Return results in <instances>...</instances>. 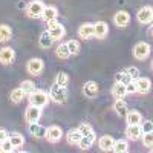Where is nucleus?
I'll return each instance as SVG.
<instances>
[{
  "label": "nucleus",
  "instance_id": "obj_30",
  "mask_svg": "<svg viewBox=\"0 0 153 153\" xmlns=\"http://www.w3.org/2000/svg\"><path fill=\"white\" fill-rule=\"evenodd\" d=\"M55 52H57V57L61 58V60H66L71 57V52H69V49H68V45L66 43H60L55 49Z\"/></svg>",
  "mask_w": 153,
  "mask_h": 153
},
{
  "label": "nucleus",
  "instance_id": "obj_36",
  "mask_svg": "<svg viewBox=\"0 0 153 153\" xmlns=\"http://www.w3.org/2000/svg\"><path fill=\"white\" fill-rule=\"evenodd\" d=\"M127 74H129V76H130V80L132 81H135L136 78H139V69L138 68H135V66H130V68H127V71H126Z\"/></svg>",
  "mask_w": 153,
  "mask_h": 153
},
{
  "label": "nucleus",
  "instance_id": "obj_23",
  "mask_svg": "<svg viewBox=\"0 0 153 153\" xmlns=\"http://www.w3.org/2000/svg\"><path fill=\"white\" fill-rule=\"evenodd\" d=\"M112 152H115V153L129 152V143H127L126 139H115V143L112 146Z\"/></svg>",
  "mask_w": 153,
  "mask_h": 153
},
{
  "label": "nucleus",
  "instance_id": "obj_11",
  "mask_svg": "<svg viewBox=\"0 0 153 153\" xmlns=\"http://www.w3.org/2000/svg\"><path fill=\"white\" fill-rule=\"evenodd\" d=\"M16 60V51L12 48H3L0 49V63L2 65H11L12 61Z\"/></svg>",
  "mask_w": 153,
  "mask_h": 153
},
{
  "label": "nucleus",
  "instance_id": "obj_38",
  "mask_svg": "<svg viewBox=\"0 0 153 153\" xmlns=\"http://www.w3.org/2000/svg\"><path fill=\"white\" fill-rule=\"evenodd\" d=\"M141 132L143 133H150L152 130H153V123L150 121V120H147V121H141Z\"/></svg>",
  "mask_w": 153,
  "mask_h": 153
},
{
  "label": "nucleus",
  "instance_id": "obj_17",
  "mask_svg": "<svg viewBox=\"0 0 153 153\" xmlns=\"http://www.w3.org/2000/svg\"><path fill=\"white\" fill-rule=\"evenodd\" d=\"M78 35L83 40H91V38H94V23H83L78 28Z\"/></svg>",
  "mask_w": 153,
  "mask_h": 153
},
{
  "label": "nucleus",
  "instance_id": "obj_28",
  "mask_svg": "<svg viewBox=\"0 0 153 153\" xmlns=\"http://www.w3.org/2000/svg\"><path fill=\"white\" fill-rule=\"evenodd\" d=\"M9 141H11V144H12V147H14V149H19V147H22L25 144V138H23L22 133L14 132V133L9 135Z\"/></svg>",
  "mask_w": 153,
  "mask_h": 153
},
{
  "label": "nucleus",
  "instance_id": "obj_15",
  "mask_svg": "<svg viewBox=\"0 0 153 153\" xmlns=\"http://www.w3.org/2000/svg\"><path fill=\"white\" fill-rule=\"evenodd\" d=\"M109 32V26H107V23L106 22H97L94 23V37L95 38H104Z\"/></svg>",
  "mask_w": 153,
  "mask_h": 153
},
{
  "label": "nucleus",
  "instance_id": "obj_41",
  "mask_svg": "<svg viewBox=\"0 0 153 153\" xmlns=\"http://www.w3.org/2000/svg\"><path fill=\"white\" fill-rule=\"evenodd\" d=\"M9 138V133L6 132V129H2V127H0V144H2L5 139H8Z\"/></svg>",
  "mask_w": 153,
  "mask_h": 153
},
{
  "label": "nucleus",
  "instance_id": "obj_1",
  "mask_svg": "<svg viewBox=\"0 0 153 153\" xmlns=\"http://www.w3.org/2000/svg\"><path fill=\"white\" fill-rule=\"evenodd\" d=\"M49 98L54 101V103H65L68 98V89L66 86H58L54 84L49 91Z\"/></svg>",
  "mask_w": 153,
  "mask_h": 153
},
{
  "label": "nucleus",
  "instance_id": "obj_7",
  "mask_svg": "<svg viewBox=\"0 0 153 153\" xmlns=\"http://www.w3.org/2000/svg\"><path fill=\"white\" fill-rule=\"evenodd\" d=\"M40 118H42V107L29 104L26 107V110H25V120H26V123H37Z\"/></svg>",
  "mask_w": 153,
  "mask_h": 153
},
{
  "label": "nucleus",
  "instance_id": "obj_14",
  "mask_svg": "<svg viewBox=\"0 0 153 153\" xmlns=\"http://www.w3.org/2000/svg\"><path fill=\"white\" fill-rule=\"evenodd\" d=\"M95 139H97V135H95V132L92 130L89 135L81 136V139L78 141V144H76V146H78L81 150H89V149L92 147V144L95 143Z\"/></svg>",
  "mask_w": 153,
  "mask_h": 153
},
{
  "label": "nucleus",
  "instance_id": "obj_2",
  "mask_svg": "<svg viewBox=\"0 0 153 153\" xmlns=\"http://www.w3.org/2000/svg\"><path fill=\"white\" fill-rule=\"evenodd\" d=\"M45 9V3L42 0H32L26 6V16L29 19H40Z\"/></svg>",
  "mask_w": 153,
  "mask_h": 153
},
{
  "label": "nucleus",
  "instance_id": "obj_26",
  "mask_svg": "<svg viewBox=\"0 0 153 153\" xmlns=\"http://www.w3.org/2000/svg\"><path fill=\"white\" fill-rule=\"evenodd\" d=\"M81 133H80V130L78 129H72V130H69L68 132V135H66V139H68V143L71 144V146H75V144H78V141L81 139Z\"/></svg>",
  "mask_w": 153,
  "mask_h": 153
},
{
  "label": "nucleus",
  "instance_id": "obj_8",
  "mask_svg": "<svg viewBox=\"0 0 153 153\" xmlns=\"http://www.w3.org/2000/svg\"><path fill=\"white\" fill-rule=\"evenodd\" d=\"M153 19V9L152 6H143L141 9L138 11L136 14V20L141 23V25H149Z\"/></svg>",
  "mask_w": 153,
  "mask_h": 153
},
{
  "label": "nucleus",
  "instance_id": "obj_25",
  "mask_svg": "<svg viewBox=\"0 0 153 153\" xmlns=\"http://www.w3.org/2000/svg\"><path fill=\"white\" fill-rule=\"evenodd\" d=\"M12 37V29L8 25H0V43H6Z\"/></svg>",
  "mask_w": 153,
  "mask_h": 153
},
{
  "label": "nucleus",
  "instance_id": "obj_13",
  "mask_svg": "<svg viewBox=\"0 0 153 153\" xmlns=\"http://www.w3.org/2000/svg\"><path fill=\"white\" fill-rule=\"evenodd\" d=\"M100 92V87L95 81H86L83 86V94L86 98H95Z\"/></svg>",
  "mask_w": 153,
  "mask_h": 153
},
{
  "label": "nucleus",
  "instance_id": "obj_31",
  "mask_svg": "<svg viewBox=\"0 0 153 153\" xmlns=\"http://www.w3.org/2000/svg\"><path fill=\"white\" fill-rule=\"evenodd\" d=\"M20 89H22V91L26 94V95H29V94H32V92L35 91V83L31 81V80H25V81L20 83Z\"/></svg>",
  "mask_w": 153,
  "mask_h": 153
},
{
  "label": "nucleus",
  "instance_id": "obj_4",
  "mask_svg": "<svg viewBox=\"0 0 153 153\" xmlns=\"http://www.w3.org/2000/svg\"><path fill=\"white\" fill-rule=\"evenodd\" d=\"M61 136H63V130H61V127L57 126V124L49 126L46 129V133H45V138L48 139L49 143H52V144H57L61 139Z\"/></svg>",
  "mask_w": 153,
  "mask_h": 153
},
{
  "label": "nucleus",
  "instance_id": "obj_12",
  "mask_svg": "<svg viewBox=\"0 0 153 153\" xmlns=\"http://www.w3.org/2000/svg\"><path fill=\"white\" fill-rule=\"evenodd\" d=\"M129 22H130V14H129L127 11H118L117 14L113 16V23L117 25L118 28L127 26V25H129Z\"/></svg>",
  "mask_w": 153,
  "mask_h": 153
},
{
  "label": "nucleus",
  "instance_id": "obj_21",
  "mask_svg": "<svg viewBox=\"0 0 153 153\" xmlns=\"http://www.w3.org/2000/svg\"><path fill=\"white\" fill-rule=\"evenodd\" d=\"M126 121H127V124H141L143 115L138 110H127L126 112Z\"/></svg>",
  "mask_w": 153,
  "mask_h": 153
},
{
  "label": "nucleus",
  "instance_id": "obj_6",
  "mask_svg": "<svg viewBox=\"0 0 153 153\" xmlns=\"http://www.w3.org/2000/svg\"><path fill=\"white\" fill-rule=\"evenodd\" d=\"M45 69V63L42 58H31L28 63H26V71L28 74L37 76V75H40Z\"/></svg>",
  "mask_w": 153,
  "mask_h": 153
},
{
  "label": "nucleus",
  "instance_id": "obj_10",
  "mask_svg": "<svg viewBox=\"0 0 153 153\" xmlns=\"http://www.w3.org/2000/svg\"><path fill=\"white\" fill-rule=\"evenodd\" d=\"M135 84H136V94H149L150 89H152V81L146 76H139V78L135 80Z\"/></svg>",
  "mask_w": 153,
  "mask_h": 153
},
{
  "label": "nucleus",
  "instance_id": "obj_24",
  "mask_svg": "<svg viewBox=\"0 0 153 153\" xmlns=\"http://www.w3.org/2000/svg\"><path fill=\"white\" fill-rule=\"evenodd\" d=\"M113 110L117 112V115H120V117H124L126 112L129 110V109H127V103H126L123 98L115 100V103H113Z\"/></svg>",
  "mask_w": 153,
  "mask_h": 153
},
{
  "label": "nucleus",
  "instance_id": "obj_40",
  "mask_svg": "<svg viewBox=\"0 0 153 153\" xmlns=\"http://www.w3.org/2000/svg\"><path fill=\"white\" fill-rule=\"evenodd\" d=\"M126 92L127 94H135L136 92V84H135V81H129L126 84Z\"/></svg>",
  "mask_w": 153,
  "mask_h": 153
},
{
  "label": "nucleus",
  "instance_id": "obj_22",
  "mask_svg": "<svg viewBox=\"0 0 153 153\" xmlns=\"http://www.w3.org/2000/svg\"><path fill=\"white\" fill-rule=\"evenodd\" d=\"M52 45H54V40L51 38L49 32L48 31H43L40 34V38H38V46H40L42 49H49Z\"/></svg>",
  "mask_w": 153,
  "mask_h": 153
},
{
  "label": "nucleus",
  "instance_id": "obj_18",
  "mask_svg": "<svg viewBox=\"0 0 153 153\" xmlns=\"http://www.w3.org/2000/svg\"><path fill=\"white\" fill-rule=\"evenodd\" d=\"M113 143H115V139L110 135H103V136L98 139V146H100V149L103 150V152H110Z\"/></svg>",
  "mask_w": 153,
  "mask_h": 153
},
{
  "label": "nucleus",
  "instance_id": "obj_16",
  "mask_svg": "<svg viewBox=\"0 0 153 153\" xmlns=\"http://www.w3.org/2000/svg\"><path fill=\"white\" fill-rule=\"evenodd\" d=\"M48 32H49L51 38H52V40L55 42V40H61V38L65 37L66 29H65V26H63L61 23H58V25H55V26H51V28H48Z\"/></svg>",
  "mask_w": 153,
  "mask_h": 153
},
{
  "label": "nucleus",
  "instance_id": "obj_29",
  "mask_svg": "<svg viewBox=\"0 0 153 153\" xmlns=\"http://www.w3.org/2000/svg\"><path fill=\"white\" fill-rule=\"evenodd\" d=\"M25 97H26V94H25V92L22 91L20 87L14 89V91L11 92V95H9V98H11V103H14V104H19V103H22Z\"/></svg>",
  "mask_w": 153,
  "mask_h": 153
},
{
  "label": "nucleus",
  "instance_id": "obj_37",
  "mask_svg": "<svg viewBox=\"0 0 153 153\" xmlns=\"http://www.w3.org/2000/svg\"><path fill=\"white\" fill-rule=\"evenodd\" d=\"M78 130H80V133L84 136V135H89L94 129H92V126L89 124V123H81V124L78 126Z\"/></svg>",
  "mask_w": 153,
  "mask_h": 153
},
{
  "label": "nucleus",
  "instance_id": "obj_35",
  "mask_svg": "<svg viewBox=\"0 0 153 153\" xmlns=\"http://www.w3.org/2000/svg\"><path fill=\"white\" fill-rule=\"evenodd\" d=\"M141 138H143L144 146H146L147 149H152V146H153V135H152V132H150V133H143Z\"/></svg>",
  "mask_w": 153,
  "mask_h": 153
},
{
  "label": "nucleus",
  "instance_id": "obj_5",
  "mask_svg": "<svg viewBox=\"0 0 153 153\" xmlns=\"http://www.w3.org/2000/svg\"><path fill=\"white\" fill-rule=\"evenodd\" d=\"M150 55V45L146 42H138L133 46V57L136 60H146Z\"/></svg>",
  "mask_w": 153,
  "mask_h": 153
},
{
  "label": "nucleus",
  "instance_id": "obj_32",
  "mask_svg": "<svg viewBox=\"0 0 153 153\" xmlns=\"http://www.w3.org/2000/svg\"><path fill=\"white\" fill-rule=\"evenodd\" d=\"M129 81H132L130 80V76H129V74H127L126 71H120V72H117L115 74V83H121V84H127Z\"/></svg>",
  "mask_w": 153,
  "mask_h": 153
},
{
  "label": "nucleus",
  "instance_id": "obj_42",
  "mask_svg": "<svg viewBox=\"0 0 153 153\" xmlns=\"http://www.w3.org/2000/svg\"><path fill=\"white\" fill-rule=\"evenodd\" d=\"M0 153H3V149H2V146H0Z\"/></svg>",
  "mask_w": 153,
  "mask_h": 153
},
{
  "label": "nucleus",
  "instance_id": "obj_39",
  "mask_svg": "<svg viewBox=\"0 0 153 153\" xmlns=\"http://www.w3.org/2000/svg\"><path fill=\"white\" fill-rule=\"evenodd\" d=\"M2 146V149H3V152H6V153H11L12 150H14V147H12V144H11V141H9V138L8 139H5V141L0 144Z\"/></svg>",
  "mask_w": 153,
  "mask_h": 153
},
{
  "label": "nucleus",
  "instance_id": "obj_27",
  "mask_svg": "<svg viewBox=\"0 0 153 153\" xmlns=\"http://www.w3.org/2000/svg\"><path fill=\"white\" fill-rule=\"evenodd\" d=\"M112 95L113 98H124L127 95L126 92V84H121V83H115V86L112 87Z\"/></svg>",
  "mask_w": 153,
  "mask_h": 153
},
{
  "label": "nucleus",
  "instance_id": "obj_3",
  "mask_svg": "<svg viewBox=\"0 0 153 153\" xmlns=\"http://www.w3.org/2000/svg\"><path fill=\"white\" fill-rule=\"evenodd\" d=\"M49 101V95L45 92V91H35L32 94H29V104L32 106H37V107H45Z\"/></svg>",
  "mask_w": 153,
  "mask_h": 153
},
{
  "label": "nucleus",
  "instance_id": "obj_9",
  "mask_svg": "<svg viewBox=\"0 0 153 153\" xmlns=\"http://www.w3.org/2000/svg\"><path fill=\"white\" fill-rule=\"evenodd\" d=\"M126 138L130 139V141H138L141 138L143 132H141V126L139 124H127L126 127Z\"/></svg>",
  "mask_w": 153,
  "mask_h": 153
},
{
  "label": "nucleus",
  "instance_id": "obj_20",
  "mask_svg": "<svg viewBox=\"0 0 153 153\" xmlns=\"http://www.w3.org/2000/svg\"><path fill=\"white\" fill-rule=\"evenodd\" d=\"M57 17H58V9H57L55 6H45L43 14H42L40 19H43V20L48 23L49 20H55Z\"/></svg>",
  "mask_w": 153,
  "mask_h": 153
},
{
  "label": "nucleus",
  "instance_id": "obj_34",
  "mask_svg": "<svg viewBox=\"0 0 153 153\" xmlns=\"http://www.w3.org/2000/svg\"><path fill=\"white\" fill-rule=\"evenodd\" d=\"M69 83V75L66 72H58L57 76H55V84L58 86H68Z\"/></svg>",
  "mask_w": 153,
  "mask_h": 153
},
{
  "label": "nucleus",
  "instance_id": "obj_19",
  "mask_svg": "<svg viewBox=\"0 0 153 153\" xmlns=\"http://www.w3.org/2000/svg\"><path fill=\"white\" fill-rule=\"evenodd\" d=\"M28 130H29V133H31L34 138H43L45 133H46V129H45V127L40 126V124H37V123H29Z\"/></svg>",
  "mask_w": 153,
  "mask_h": 153
},
{
  "label": "nucleus",
  "instance_id": "obj_33",
  "mask_svg": "<svg viewBox=\"0 0 153 153\" xmlns=\"http://www.w3.org/2000/svg\"><path fill=\"white\" fill-rule=\"evenodd\" d=\"M66 45H68V49H69V52H71V55H76V54H80V42L78 40H69V42H66Z\"/></svg>",
  "mask_w": 153,
  "mask_h": 153
}]
</instances>
